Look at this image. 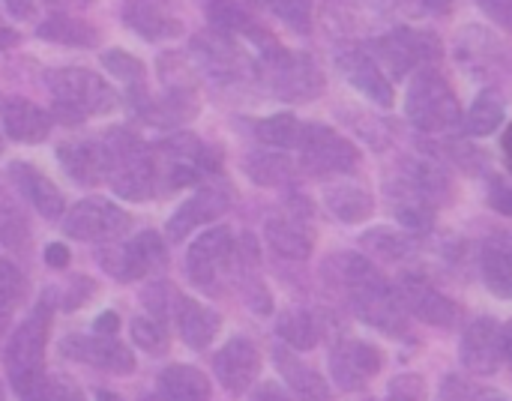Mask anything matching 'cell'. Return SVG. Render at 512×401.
Masks as SVG:
<instances>
[{
    "label": "cell",
    "mask_w": 512,
    "mask_h": 401,
    "mask_svg": "<svg viewBox=\"0 0 512 401\" xmlns=\"http://www.w3.org/2000/svg\"><path fill=\"white\" fill-rule=\"evenodd\" d=\"M144 401H168L165 396H153V399H144Z\"/></svg>",
    "instance_id": "f5cc1de1"
},
{
    "label": "cell",
    "mask_w": 512,
    "mask_h": 401,
    "mask_svg": "<svg viewBox=\"0 0 512 401\" xmlns=\"http://www.w3.org/2000/svg\"><path fill=\"white\" fill-rule=\"evenodd\" d=\"M489 204H492L498 213H504V216H510L512 219V189L510 186H495V189L489 192Z\"/></svg>",
    "instance_id": "7bdbcfd3"
},
{
    "label": "cell",
    "mask_w": 512,
    "mask_h": 401,
    "mask_svg": "<svg viewBox=\"0 0 512 401\" xmlns=\"http://www.w3.org/2000/svg\"><path fill=\"white\" fill-rule=\"evenodd\" d=\"M45 261H48L51 267L63 270V267L69 264V249H66V246H60V243H54V246H48V249H45Z\"/></svg>",
    "instance_id": "ee69618b"
},
{
    "label": "cell",
    "mask_w": 512,
    "mask_h": 401,
    "mask_svg": "<svg viewBox=\"0 0 512 401\" xmlns=\"http://www.w3.org/2000/svg\"><path fill=\"white\" fill-rule=\"evenodd\" d=\"M252 401H294L282 387H276V384H264L255 396H252Z\"/></svg>",
    "instance_id": "f6af8a7d"
},
{
    "label": "cell",
    "mask_w": 512,
    "mask_h": 401,
    "mask_svg": "<svg viewBox=\"0 0 512 401\" xmlns=\"http://www.w3.org/2000/svg\"><path fill=\"white\" fill-rule=\"evenodd\" d=\"M48 3H60V0H48Z\"/></svg>",
    "instance_id": "db71d44e"
},
{
    "label": "cell",
    "mask_w": 512,
    "mask_h": 401,
    "mask_svg": "<svg viewBox=\"0 0 512 401\" xmlns=\"http://www.w3.org/2000/svg\"><path fill=\"white\" fill-rule=\"evenodd\" d=\"M48 90L63 123H81L117 108V93L90 69H57L48 75Z\"/></svg>",
    "instance_id": "3957f363"
},
{
    "label": "cell",
    "mask_w": 512,
    "mask_h": 401,
    "mask_svg": "<svg viewBox=\"0 0 512 401\" xmlns=\"http://www.w3.org/2000/svg\"><path fill=\"white\" fill-rule=\"evenodd\" d=\"M246 171L258 186H279V183H288L294 174L291 162L282 153H255L246 162Z\"/></svg>",
    "instance_id": "836d02e7"
},
{
    "label": "cell",
    "mask_w": 512,
    "mask_h": 401,
    "mask_svg": "<svg viewBox=\"0 0 512 401\" xmlns=\"http://www.w3.org/2000/svg\"><path fill=\"white\" fill-rule=\"evenodd\" d=\"M462 366L474 375H495L504 363V327L492 318H477L462 336Z\"/></svg>",
    "instance_id": "7c38bea8"
},
{
    "label": "cell",
    "mask_w": 512,
    "mask_h": 401,
    "mask_svg": "<svg viewBox=\"0 0 512 401\" xmlns=\"http://www.w3.org/2000/svg\"><path fill=\"white\" fill-rule=\"evenodd\" d=\"M63 357L102 369V372H114V375H129L135 369V357L126 345L105 339V336H72L63 342Z\"/></svg>",
    "instance_id": "9a60e30c"
},
{
    "label": "cell",
    "mask_w": 512,
    "mask_h": 401,
    "mask_svg": "<svg viewBox=\"0 0 512 401\" xmlns=\"http://www.w3.org/2000/svg\"><path fill=\"white\" fill-rule=\"evenodd\" d=\"M267 243L282 255V258H291V261H303L312 255V246H315V237L309 231V225L297 216H273L267 219Z\"/></svg>",
    "instance_id": "cb8c5ba5"
},
{
    "label": "cell",
    "mask_w": 512,
    "mask_h": 401,
    "mask_svg": "<svg viewBox=\"0 0 512 401\" xmlns=\"http://www.w3.org/2000/svg\"><path fill=\"white\" fill-rule=\"evenodd\" d=\"M234 255V240H231V231L228 228H210L204 231L186 252V270H189V279L195 285H210L216 282V276L228 267Z\"/></svg>",
    "instance_id": "5bb4252c"
},
{
    "label": "cell",
    "mask_w": 512,
    "mask_h": 401,
    "mask_svg": "<svg viewBox=\"0 0 512 401\" xmlns=\"http://www.w3.org/2000/svg\"><path fill=\"white\" fill-rule=\"evenodd\" d=\"M96 401H123V399H117L114 393H105V390H102V393L96 396Z\"/></svg>",
    "instance_id": "816d5d0a"
},
{
    "label": "cell",
    "mask_w": 512,
    "mask_h": 401,
    "mask_svg": "<svg viewBox=\"0 0 512 401\" xmlns=\"http://www.w3.org/2000/svg\"><path fill=\"white\" fill-rule=\"evenodd\" d=\"M300 132H303V123L294 114H276V117H267L255 126L258 141H264L267 147H276V150L297 147Z\"/></svg>",
    "instance_id": "d6a6232c"
},
{
    "label": "cell",
    "mask_w": 512,
    "mask_h": 401,
    "mask_svg": "<svg viewBox=\"0 0 512 401\" xmlns=\"http://www.w3.org/2000/svg\"><path fill=\"white\" fill-rule=\"evenodd\" d=\"M228 204H231V195H228L222 186H204V189H198V192L171 216V222H168V240H171V243L186 240V237L192 234V228L216 222V219L228 210Z\"/></svg>",
    "instance_id": "ac0fdd59"
},
{
    "label": "cell",
    "mask_w": 512,
    "mask_h": 401,
    "mask_svg": "<svg viewBox=\"0 0 512 401\" xmlns=\"http://www.w3.org/2000/svg\"><path fill=\"white\" fill-rule=\"evenodd\" d=\"M339 282L354 306V312L375 330L387 336L405 333V306L396 294V288L360 255H342L339 258Z\"/></svg>",
    "instance_id": "6da1fadb"
},
{
    "label": "cell",
    "mask_w": 512,
    "mask_h": 401,
    "mask_svg": "<svg viewBox=\"0 0 512 401\" xmlns=\"http://www.w3.org/2000/svg\"><path fill=\"white\" fill-rule=\"evenodd\" d=\"M405 114L423 132H450L462 126V108L453 87L441 72L429 66L414 72L405 93Z\"/></svg>",
    "instance_id": "277c9868"
},
{
    "label": "cell",
    "mask_w": 512,
    "mask_h": 401,
    "mask_svg": "<svg viewBox=\"0 0 512 401\" xmlns=\"http://www.w3.org/2000/svg\"><path fill=\"white\" fill-rule=\"evenodd\" d=\"M105 177L126 201H147L156 192V159L126 132H114L105 144Z\"/></svg>",
    "instance_id": "5b68a950"
},
{
    "label": "cell",
    "mask_w": 512,
    "mask_h": 401,
    "mask_svg": "<svg viewBox=\"0 0 512 401\" xmlns=\"http://www.w3.org/2000/svg\"><path fill=\"white\" fill-rule=\"evenodd\" d=\"M0 153H3V141H0Z\"/></svg>",
    "instance_id": "11a10c76"
},
{
    "label": "cell",
    "mask_w": 512,
    "mask_h": 401,
    "mask_svg": "<svg viewBox=\"0 0 512 401\" xmlns=\"http://www.w3.org/2000/svg\"><path fill=\"white\" fill-rule=\"evenodd\" d=\"M486 401H501V399H486Z\"/></svg>",
    "instance_id": "9f6ffc18"
},
{
    "label": "cell",
    "mask_w": 512,
    "mask_h": 401,
    "mask_svg": "<svg viewBox=\"0 0 512 401\" xmlns=\"http://www.w3.org/2000/svg\"><path fill=\"white\" fill-rule=\"evenodd\" d=\"M480 270L486 288L501 297L512 300V237L510 234H495L483 243L480 255Z\"/></svg>",
    "instance_id": "7402d4cb"
},
{
    "label": "cell",
    "mask_w": 512,
    "mask_h": 401,
    "mask_svg": "<svg viewBox=\"0 0 512 401\" xmlns=\"http://www.w3.org/2000/svg\"><path fill=\"white\" fill-rule=\"evenodd\" d=\"M57 159L63 171L81 186H96L105 180V147L96 141H66L60 144Z\"/></svg>",
    "instance_id": "44dd1931"
},
{
    "label": "cell",
    "mask_w": 512,
    "mask_h": 401,
    "mask_svg": "<svg viewBox=\"0 0 512 401\" xmlns=\"http://www.w3.org/2000/svg\"><path fill=\"white\" fill-rule=\"evenodd\" d=\"M117 327H120V318H117L114 312H102V315L96 318V333H99V336H111Z\"/></svg>",
    "instance_id": "7dc6e473"
},
{
    "label": "cell",
    "mask_w": 512,
    "mask_h": 401,
    "mask_svg": "<svg viewBox=\"0 0 512 401\" xmlns=\"http://www.w3.org/2000/svg\"><path fill=\"white\" fill-rule=\"evenodd\" d=\"M102 66H105L114 78H120V81H126V84H138V81L144 78V66H141L132 54H126V51H105V54H102Z\"/></svg>",
    "instance_id": "f35d334b"
},
{
    "label": "cell",
    "mask_w": 512,
    "mask_h": 401,
    "mask_svg": "<svg viewBox=\"0 0 512 401\" xmlns=\"http://www.w3.org/2000/svg\"><path fill=\"white\" fill-rule=\"evenodd\" d=\"M300 162L315 177H333V174H351L360 165V150L339 135L333 126L324 123H306L297 141Z\"/></svg>",
    "instance_id": "52a82bcc"
},
{
    "label": "cell",
    "mask_w": 512,
    "mask_h": 401,
    "mask_svg": "<svg viewBox=\"0 0 512 401\" xmlns=\"http://www.w3.org/2000/svg\"><path fill=\"white\" fill-rule=\"evenodd\" d=\"M39 36L42 39H51V42H63V45H93L96 42V30L72 15H48L42 24H39Z\"/></svg>",
    "instance_id": "1f68e13d"
},
{
    "label": "cell",
    "mask_w": 512,
    "mask_h": 401,
    "mask_svg": "<svg viewBox=\"0 0 512 401\" xmlns=\"http://www.w3.org/2000/svg\"><path fill=\"white\" fill-rule=\"evenodd\" d=\"M279 339L294 351H312L321 342V327L309 312H285L276 324Z\"/></svg>",
    "instance_id": "4dcf8cb0"
},
{
    "label": "cell",
    "mask_w": 512,
    "mask_h": 401,
    "mask_svg": "<svg viewBox=\"0 0 512 401\" xmlns=\"http://www.w3.org/2000/svg\"><path fill=\"white\" fill-rule=\"evenodd\" d=\"M21 297H24V276L18 273L15 264L0 258V324L18 309Z\"/></svg>",
    "instance_id": "8d00e7d4"
},
{
    "label": "cell",
    "mask_w": 512,
    "mask_h": 401,
    "mask_svg": "<svg viewBox=\"0 0 512 401\" xmlns=\"http://www.w3.org/2000/svg\"><path fill=\"white\" fill-rule=\"evenodd\" d=\"M339 72L351 81V87H357L366 99H372L375 105H393V81L384 75V69L375 63V57L360 48V45H348L339 51L336 57Z\"/></svg>",
    "instance_id": "4fadbf2b"
},
{
    "label": "cell",
    "mask_w": 512,
    "mask_h": 401,
    "mask_svg": "<svg viewBox=\"0 0 512 401\" xmlns=\"http://www.w3.org/2000/svg\"><path fill=\"white\" fill-rule=\"evenodd\" d=\"M501 147H504V153H507V165H510L512 171V123L510 129L504 132V138H501Z\"/></svg>",
    "instance_id": "f907efd6"
},
{
    "label": "cell",
    "mask_w": 512,
    "mask_h": 401,
    "mask_svg": "<svg viewBox=\"0 0 512 401\" xmlns=\"http://www.w3.org/2000/svg\"><path fill=\"white\" fill-rule=\"evenodd\" d=\"M504 360L512 366V321L504 327Z\"/></svg>",
    "instance_id": "681fc988"
},
{
    "label": "cell",
    "mask_w": 512,
    "mask_h": 401,
    "mask_svg": "<svg viewBox=\"0 0 512 401\" xmlns=\"http://www.w3.org/2000/svg\"><path fill=\"white\" fill-rule=\"evenodd\" d=\"M159 396H165L168 401H207L210 381L198 369L177 363L159 375Z\"/></svg>",
    "instance_id": "83f0119b"
},
{
    "label": "cell",
    "mask_w": 512,
    "mask_h": 401,
    "mask_svg": "<svg viewBox=\"0 0 512 401\" xmlns=\"http://www.w3.org/2000/svg\"><path fill=\"white\" fill-rule=\"evenodd\" d=\"M396 294L408 315H414L432 327L450 330L462 321V309L450 297H444L432 282H426L423 276H402L396 282Z\"/></svg>",
    "instance_id": "30bf717a"
},
{
    "label": "cell",
    "mask_w": 512,
    "mask_h": 401,
    "mask_svg": "<svg viewBox=\"0 0 512 401\" xmlns=\"http://www.w3.org/2000/svg\"><path fill=\"white\" fill-rule=\"evenodd\" d=\"M132 339L147 354H162L165 351V327L156 318H135L132 321Z\"/></svg>",
    "instance_id": "74e56055"
},
{
    "label": "cell",
    "mask_w": 512,
    "mask_h": 401,
    "mask_svg": "<svg viewBox=\"0 0 512 401\" xmlns=\"http://www.w3.org/2000/svg\"><path fill=\"white\" fill-rule=\"evenodd\" d=\"M177 324H180L183 342L189 348L201 351V348H207L216 339V333L222 327V318L213 309H207V306H201V303H195L189 297H180V303H177Z\"/></svg>",
    "instance_id": "d4e9b609"
},
{
    "label": "cell",
    "mask_w": 512,
    "mask_h": 401,
    "mask_svg": "<svg viewBox=\"0 0 512 401\" xmlns=\"http://www.w3.org/2000/svg\"><path fill=\"white\" fill-rule=\"evenodd\" d=\"M6 3V9L15 15V18H30L33 12H36V3L39 0H3Z\"/></svg>",
    "instance_id": "bcb514c9"
},
{
    "label": "cell",
    "mask_w": 512,
    "mask_h": 401,
    "mask_svg": "<svg viewBox=\"0 0 512 401\" xmlns=\"http://www.w3.org/2000/svg\"><path fill=\"white\" fill-rule=\"evenodd\" d=\"M15 42H18V33H15L12 27L0 24V51H3V48H12Z\"/></svg>",
    "instance_id": "c3c4849f"
},
{
    "label": "cell",
    "mask_w": 512,
    "mask_h": 401,
    "mask_svg": "<svg viewBox=\"0 0 512 401\" xmlns=\"http://www.w3.org/2000/svg\"><path fill=\"white\" fill-rule=\"evenodd\" d=\"M0 123L3 132L18 144H39L51 132V117L27 99H9L0 108Z\"/></svg>",
    "instance_id": "ffe728a7"
},
{
    "label": "cell",
    "mask_w": 512,
    "mask_h": 401,
    "mask_svg": "<svg viewBox=\"0 0 512 401\" xmlns=\"http://www.w3.org/2000/svg\"><path fill=\"white\" fill-rule=\"evenodd\" d=\"M387 198H390V210H393V216H396L399 225H405L411 231H426L435 222V204H438V198L429 195L414 180H408L405 174L387 180Z\"/></svg>",
    "instance_id": "2e32d148"
},
{
    "label": "cell",
    "mask_w": 512,
    "mask_h": 401,
    "mask_svg": "<svg viewBox=\"0 0 512 401\" xmlns=\"http://www.w3.org/2000/svg\"><path fill=\"white\" fill-rule=\"evenodd\" d=\"M45 401H84V393L69 378H54Z\"/></svg>",
    "instance_id": "b9f144b4"
},
{
    "label": "cell",
    "mask_w": 512,
    "mask_h": 401,
    "mask_svg": "<svg viewBox=\"0 0 512 401\" xmlns=\"http://www.w3.org/2000/svg\"><path fill=\"white\" fill-rule=\"evenodd\" d=\"M213 366H216L219 384L228 393L240 396V393H246L255 384V378L261 372V354H258V348L249 339H231L228 345H222V351L216 354Z\"/></svg>",
    "instance_id": "e0dca14e"
},
{
    "label": "cell",
    "mask_w": 512,
    "mask_h": 401,
    "mask_svg": "<svg viewBox=\"0 0 512 401\" xmlns=\"http://www.w3.org/2000/svg\"><path fill=\"white\" fill-rule=\"evenodd\" d=\"M126 228H129V213H123L117 204H111L105 198H84V201H78L66 213V222H63V231L72 240H87V243L120 237Z\"/></svg>",
    "instance_id": "9c48e42d"
},
{
    "label": "cell",
    "mask_w": 512,
    "mask_h": 401,
    "mask_svg": "<svg viewBox=\"0 0 512 401\" xmlns=\"http://www.w3.org/2000/svg\"><path fill=\"white\" fill-rule=\"evenodd\" d=\"M324 204L336 219L351 222V225L366 222L372 216V210H375L372 195L357 183H333V186H327L324 189Z\"/></svg>",
    "instance_id": "4316f807"
},
{
    "label": "cell",
    "mask_w": 512,
    "mask_h": 401,
    "mask_svg": "<svg viewBox=\"0 0 512 401\" xmlns=\"http://www.w3.org/2000/svg\"><path fill=\"white\" fill-rule=\"evenodd\" d=\"M9 174H12L15 186L21 189V195H24L45 219H57V216L63 213V195H60V189H57L39 168H33V165H27V162H15V165L9 168Z\"/></svg>",
    "instance_id": "603a6c76"
},
{
    "label": "cell",
    "mask_w": 512,
    "mask_h": 401,
    "mask_svg": "<svg viewBox=\"0 0 512 401\" xmlns=\"http://www.w3.org/2000/svg\"><path fill=\"white\" fill-rule=\"evenodd\" d=\"M258 75L270 93H276L279 99H288V102H306L324 90V72L312 60V54L282 51L279 45L261 51Z\"/></svg>",
    "instance_id": "8992f818"
},
{
    "label": "cell",
    "mask_w": 512,
    "mask_h": 401,
    "mask_svg": "<svg viewBox=\"0 0 512 401\" xmlns=\"http://www.w3.org/2000/svg\"><path fill=\"white\" fill-rule=\"evenodd\" d=\"M273 357H276V366H279L285 384L291 387V393L297 396V401H330V390H327L324 378L315 369H309L306 363H300L285 345L276 348Z\"/></svg>",
    "instance_id": "484cf974"
},
{
    "label": "cell",
    "mask_w": 512,
    "mask_h": 401,
    "mask_svg": "<svg viewBox=\"0 0 512 401\" xmlns=\"http://www.w3.org/2000/svg\"><path fill=\"white\" fill-rule=\"evenodd\" d=\"M366 51L375 57V63L384 69L387 78H405L423 60L438 54V42L423 30H405L402 27V30H393V33L372 39V45H366Z\"/></svg>",
    "instance_id": "ba28073f"
},
{
    "label": "cell",
    "mask_w": 512,
    "mask_h": 401,
    "mask_svg": "<svg viewBox=\"0 0 512 401\" xmlns=\"http://www.w3.org/2000/svg\"><path fill=\"white\" fill-rule=\"evenodd\" d=\"M264 9H270L282 24H288L297 33L312 30V0H258Z\"/></svg>",
    "instance_id": "d590c367"
},
{
    "label": "cell",
    "mask_w": 512,
    "mask_h": 401,
    "mask_svg": "<svg viewBox=\"0 0 512 401\" xmlns=\"http://www.w3.org/2000/svg\"><path fill=\"white\" fill-rule=\"evenodd\" d=\"M165 264H168V249H165L162 237L153 234V231H144V234H138L132 243L123 246L120 264H117L114 276L132 282V279H144V276L162 270Z\"/></svg>",
    "instance_id": "d6986e66"
},
{
    "label": "cell",
    "mask_w": 512,
    "mask_h": 401,
    "mask_svg": "<svg viewBox=\"0 0 512 401\" xmlns=\"http://www.w3.org/2000/svg\"><path fill=\"white\" fill-rule=\"evenodd\" d=\"M360 243L378 255V258H387V261H402L405 255H411V240L399 231H390V228H378V231H369L360 237Z\"/></svg>",
    "instance_id": "e575fe53"
},
{
    "label": "cell",
    "mask_w": 512,
    "mask_h": 401,
    "mask_svg": "<svg viewBox=\"0 0 512 401\" xmlns=\"http://www.w3.org/2000/svg\"><path fill=\"white\" fill-rule=\"evenodd\" d=\"M123 18H126V24H129L132 30H138V33L147 36V39H168V36H177V33L183 30L177 18L159 12V9L150 6V3H129L126 12H123Z\"/></svg>",
    "instance_id": "f546056e"
},
{
    "label": "cell",
    "mask_w": 512,
    "mask_h": 401,
    "mask_svg": "<svg viewBox=\"0 0 512 401\" xmlns=\"http://www.w3.org/2000/svg\"><path fill=\"white\" fill-rule=\"evenodd\" d=\"M384 366V357L378 348L360 342V339H345L330 351V375L339 390H363Z\"/></svg>",
    "instance_id": "8fae6325"
},
{
    "label": "cell",
    "mask_w": 512,
    "mask_h": 401,
    "mask_svg": "<svg viewBox=\"0 0 512 401\" xmlns=\"http://www.w3.org/2000/svg\"><path fill=\"white\" fill-rule=\"evenodd\" d=\"M495 24H501L504 30L512 33V0H474Z\"/></svg>",
    "instance_id": "60d3db41"
},
{
    "label": "cell",
    "mask_w": 512,
    "mask_h": 401,
    "mask_svg": "<svg viewBox=\"0 0 512 401\" xmlns=\"http://www.w3.org/2000/svg\"><path fill=\"white\" fill-rule=\"evenodd\" d=\"M504 114H507L504 96H501L495 87H486L483 93H477V99L471 102V108H468V114L462 117V123H465L468 135L483 138V135H492V132L501 129Z\"/></svg>",
    "instance_id": "f1b7e54d"
},
{
    "label": "cell",
    "mask_w": 512,
    "mask_h": 401,
    "mask_svg": "<svg viewBox=\"0 0 512 401\" xmlns=\"http://www.w3.org/2000/svg\"><path fill=\"white\" fill-rule=\"evenodd\" d=\"M384 401H423V381L420 378H399L390 387V396Z\"/></svg>",
    "instance_id": "ab89813d"
},
{
    "label": "cell",
    "mask_w": 512,
    "mask_h": 401,
    "mask_svg": "<svg viewBox=\"0 0 512 401\" xmlns=\"http://www.w3.org/2000/svg\"><path fill=\"white\" fill-rule=\"evenodd\" d=\"M48 327H51V312L45 303H39L6 348L9 384L21 401H45L48 396V387H51V381L45 378Z\"/></svg>",
    "instance_id": "7a4b0ae2"
}]
</instances>
